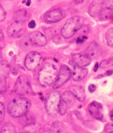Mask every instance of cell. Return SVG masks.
<instances>
[{"instance_id": "cell-1", "label": "cell", "mask_w": 113, "mask_h": 133, "mask_svg": "<svg viewBox=\"0 0 113 133\" xmlns=\"http://www.w3.org/2000/svg\"><path fill=\"white\" fill-rule=\"evenodd\" d=\"M31 103L30 100L24 98H15L8 104V114L14 117H23L29 111Z\"/></svg>"}, {"instance_id": "cell-30", "label": "cell", "mask_w": 113, "mask_h": 133, "mask_svg": "<svg viewBox=\"0 0 113 133\" xmlns=\"http://www.w3.org/2000/svg\"><path fill=\"white\" fill-rule=\"evenodd\" d=\"M28 26L30 28H34L36 27V23L35 21L32 20L31 22H29L28 25Z\"/></svg>"}, {"instance_id": "cell-37", "label": "cell", "mask_w": 113, "mask_h": 133, "mask_svg": "<svg viewBox=\"0 0 113 133\" xmlns=\"http://www.w3.org/2000/svg\"><path fill=\"white\" fill-rule=\"evenodd\" d=\"M31 3V1H27V6H29L30 5Z\"/></svg>"}, {"instance_id": "cell-3", "label": "cell", "mask_w": 113, "mask_h": 133, "mask_svg": "<svg viewBox=\"0 0 113 133\" xmlns=\"http://www.w3.org/2000/svg\"><path fill=\"white\" fill-rule=\"evenodd\" d=\"M84 21L83 18L81 16H74L69 19L61 28V36L66 39L72 37L83 26Z\"/></svg>"}, {"instance_id": "cell-13", "label": "cell", "mask_w": 113, "mask_h": 133, "mask_svg": "<svg viewBox=\"0 0 113 133\" xmlns=\"http://www.w3.org/2000/svg\"><path fill=\"white\" fill-rule=\"evenodd\" d=\"M101 53V48L96 42H93L89 45L86 50V55L91 59L98 58Z\"/></svg>"}, {"instance_id": "cell-16", "label": "cell", "mask_w": 113, "mask_h": 133, "mask_svg": "<svg viewBox=\"0 0 113 133\" xmlns=\"http://www.w3.org/2000/svg\"><path fill=\"white\" fill-rule=\"evenodd\" d=\"M88 72L87 68L75 66L72 71V78L75 81H80L85 77Z\"/></svg>"}, {"instance_id": "cell-27", "label": "cell", "mask_w": 113, "mask_h": 133, "mask_svg": "<svg viewBox=\"0 0 113 133\" xmlns=\"http://www.w3.org/2000/svg\"><path fill=\"white\" fill-rule=\"evenodd\" d=\"M104 131L106 133H112L113 131V126L112 123H108L106 125Z\"/></svg>"}, {"instance_id": "cell-9", "label": "cell", "mask_w": 113, "mask_h": 133, "mask_svg": "<svg viewBox=\"0 0 113 133\" xmlns=\"http://www.w3.org/2000/svg\"><path fill=\"white\" fill-rule=\"evenodd\" d=\"M25 28L24 22L16 21L8 28V34L11 37H17L23 32Z\"/></svg>"}, {"instance_id": "cell-19", "label": "cell", "mask_w": 113, "mask_h": 133, "mask_svg": "<svg viewBox=\"0 0 113 133\" xmlns=\"http://www.w3.org/2000/svg\"><path fill=\"white\" fill-rule=\"evenodd\" d=\"M30 17L29 12L25 10L18 11L15 14V17L17 21L24 22L25 21L29 19Z\"/></svg>"}, {"instance_id": "cell-8", "label": "cell", "mask_w": 113, "mask_h": 133, "mask_svg": "<svg viewBox=\"0 0 113 133\" xmlns=\"http://www.w3.org/2000/svg\"><path fill=\"white\" fill-rule=\"evenodd\" d=\"M66 15V12L62 9H55L46 12L44 16L45 21L51 23L58 22Z\"/></svg>"}, {"instance_id": "cell-10", "label": "cell", "mask_w": 113, "mask_h": 133, "mask_svg": "<svg viewBox=\"0 0 113 133\" xmlns=\"http://www.w3.org/2000/svg\"><path fill=\"white\" fill-rule=\"evenodd\" d=\"M88 109L91 115L96 119L101 120L103 117L102 114V105L96 101L91 102L88 107Z\"/></svg>"}, {"instance_id": "cell-25", "label": "cell", "mask_w": 113, "mask_h": 133, "mask_svg": "<svg viewBox=\"0 0 113 133\" xmlns=\"http://www.w3.org/2000/svg\"><path fill=\"white\" fill-rule=\"evenodd\" d=\"M5 115L4 107L3 103L0 102V124L4 120Z\"/></svg>"}, {"instance_id": "cell-7", "label": "cell", "mask_w": 113, "mask_h": 133, "mask_svg": "<svg viewBox=\"0 0 113 133\" xmlns=\"http://www.w3.org/2000/svg\"><path fill=\"white\" fill-rule=\"evenodd\" d=\"M72 73L70 68L66 65H63L61 67L59 74L53 86V88L57 89L66 82L71 77Z\"/></svg>"}, {"instance_id": "cell-31", "label": "cell", "mask_w": 113, "mask_h": 133, "mask_svg": "<svg viewBox=\"0 0 113 133\" xmlns=\"http://www.w3.org/2000/svg\"><path fill=\"white\" fill-rule=\"evenodd\" d=\"M81 28H82V31H83L82 32H83V34H87L89 33V29L88 28V27L85 26H82Z\"/></svg>"}, {"instance_id": "cell-6", "label": "cell", "mask_w": 113, "mask_h": 133, "mask_svg": "<svg viewBox=\"0 0 113 133\" xmlns=\"http://www.w3.org/2000/svg\"><path fill=\"white\" fill-rule=\"evenodd\" d=\"M42 59L40 53L31 51L27 55L25 60V65L29 70H33L37 67Z\"/></svg>"}, {"instance_id": "cell-11", "label": "cell", "mask_w": 113, "mask_h": 133, "mask_svg": "<svg viewBox=\"0 0 113 133\" xmlns=\"http://www.w3.org/2000/svg\"><path fill=\"white\" fill-rule=\"evenodd\" d=\"M72 62L76 66L83 68L89 65L91 59L86 55L76 53L72 55Z\"/></svg>"}, {"instance_id": "cell-32", "label": "cell", "mask_w": 113, "mask_h": 133, "mask_svg": "<svg viewBox=\"0 0 113 133\" xmlns=\"http://www.w3.org/2000/svg\"><path fill=\"white\" fill-rule=\"evenodd\" d=\"M4 38V34L2 31L0 29V41L3 40Z\"/></svg>"}, {"instance_id": "cell-14", "label": "cell", "mask_w": 113, "mask_h": 133, "mask_svg": "<svg viewBox=\"0 0 113 133\" xmlns=\"http://www.w3.org/2000/svg\"><path fill=\"white\" fill-rule=\"evenodd\" d=\"M104 1H94L89 5L88 12L92 17L98 16L101 10L103 8Z\"/></svg>"}, {"instance_id": "cell-23", "label": "cell", "mask_w": 113, "mask_h": 133, "mask_svg": "<svg viewBox=\"0 0 113 133\" xmlns=\"http://www.w3.org/2000/svg\"><path fill=\"white\" fill-rule=\"evenodd\" d=\"M113 64V61L112 59H106L105 60L101 62L100 65V66L103 68H109L112 66Z\"/></svg>"}, {"instance_id": "cell-20", "label": "cell", "mask_w": 113, "mask_h": 133, "mask_svg": "<svg viewBox=\"0 0 113 133\" xmlns=\"http://www.w3.org/2000/svg\"><path fill=\"white\" fill-rule=\"evenodd\" d=\"M8 66L7 64H0V82L6 80V78L8 74Z\"/></svg>"}, {"instance_id": "cell-5", "label": "cell", "mask_w": 113, "mask_h": 133, "mask_svg": "<svg viewBox=\"0 0 113 133\" xmlns=\"http://www.w3.org/2000/svg\"><path fill=\"white\" fill-rule=\"evenodd\" d=\"M14 90L17 94L21 96L27 95L31 93V84L25 75H22L18 77L15 84Z\"/></svg>"}, {"instance_id": "cell-17", "label": "cell", "mask_w": 113, "mask_h": 133, "mask_svg": "<svg viewBox=\"0 0 113 133\" xmlns=\"http://www.w3.org/2000/svg\"><path fill=\"white\" fill-rule=\"evenodd\" d=\"M76 98L70 91L64 92L61 97V101L67 106L68 108L72 107L76 102Z\"/></svg>"}, {"instance_id": "cell-22", "label": "cell", "mask_w": 113, "mask_h": 133, "mask_svg": "<svg viewBox=\"0 0 113 133\" xmlns=\"http://www.w3.org/2000/svg\"><path fill=\"white\" fill-rule=\"evenodd\" d=\"M107 44L111 48L113 47V28H111L107 31L106 34Z\"/></svg>"}, {"instance_id": "cell-2", "label": "cell", "mask_w": 113, "mask_h": 133, "mask_svg": "<svg viewBox=\"0 0 113 133\" xmlns=\"http://www.w3.org/2000/svg\"><path fill=\"white\" fill-rule=\"evenodd\" d=\"M57 76L58 71L56 67L53 64H46L39 73V82L45 87L51 86L54 84Z\"/></svg>"}, {"instance_id": "cell-15", "label": "cell", "mask_w": 113, "mask_h": 133, "mask_svg": "<svg viewBox=\"0 0 113 133\" xmlns=\"http://www.w3.org/2000/svg\"><path fill=\"white\" fill-rule=\"evenodd\" d=\"M69 89L78 100L80 102L84 101L86 98V93L83 87L81 86L73 85L71 86Z\"/></svg>"}, {"instance_id": "cell-18", "label": "cell", "mask_w": 113, "mask_h": 133, "mask_svg": "<svg viewBox=\"0 0 113 133\" xmlns=\"http://www.w3.org/2000/svg\"><path fill=\"white\" fill-rule=\"evenodd\" d=\"M98 16L99 18L101 21H108L113 16V10L111 8H104L100 12Z\"/></svg>"}, {"instance_id": "cell-29", "label": "cell", "mask_w": 113, "mask_h": 133, "mask_svg": "<svg viewBox=\"0 0 113 133\" xmlns=\"http://www.w3.org/2000/svg\"><path fill=\"white\" fill-rule=\"evenodd\" d=\"M88 89H89V92L92 93V92H95L96 90V86H95V85L91 84L89 86Z\"/></svg>"}, {"instance_id": "cell-39", "label": "cell", "mask_w": 113, "mask_h": 133, "mask_svg": "<svg viewBox=\"0 0 113 133\" xmlns=\"http://www.w3.org/2000/svg\"></svg>"}, {"instance_id": "cell-24", "label": "cell", "mask_w": 113, "mask_h": 133, "mask_svg": "<svg viewBox=\"0 0 113 133\" xmlns=\"http://www.w3.org/2000/svg\"><path fill=\"white\" fill-rule=\"evenodd\" d=\"M51 131L53 133H60L62 131V128L59 123L55 122L52 125Z\"/></svg>"}, {"instance_id": "cell-12", "label": "cell", "mask_w": 113, "mask_h": 133, "mask_svg": "<svg viewBox=\"0 0 113 133\" xmlns=\"http://www.w3.org/2000/svg\"><path fill=\"white\" fill-rule=\"evenodd\" d=\"M29 39L31 42L40 47L45 46L47 43V40L43 34L40 32H34L29 35Z\"/></svg>"}, {"instance_id": "cell-34", "label": "cell", "mask_w": 113, "mask_h": 133, "mask_svg": "<svg viewBox=\"0 0 113 133\" xmlns=\"http://www.w3.org/2000/svg\"><path fill=\"white\" fill-rule=\"evenodd\" d=\"M83 42V39H81L80 38H78L77 39V42L80 43H82Z\"/></svg>"}, {"instance_id": "cell-26", "label": "cell", "mask_w": 113, "mask_h": 133, "mask_svg": "<svg viewBox=\"0 0 113 133\" xmlns=\"http://www.w3.org/2000/svg\"><path fill=\"white\" fill-rule=\"evenodd\" d=\"M6 17V14L2 6L0 5V22H2L5 20Z\"/></svg>"}, {"instance_id": "cell-21", "label": "cell", "mask_w": 113, "mask_h": 133, "mask_svg": "<svg viewBox=\"0 0 113 133\" xmlns=\"http://www.w3.org/2000/svg\"><path fill=\"white\" fill-rule=\"evenodd\" d=\"M1 133H16L15 126L10 122L6 123L3 126Z\"/></svg>"}, {"instance_id": "cell-33", "label": "cell", "mask_w": 113, "mask_h": 133, "mask_svg": "<svg viewBox=\"0 0 113 133\" xmlns=\"http://www.w3.org/2000/svg\"><path fill=\"white\" fill-rule=\"evenodd\" d=\"M99 67V64H98V63H97L96 64H95V67H94V72L97 71V70H98V68Z\"/></svg>"}, {"instance_id": "cell-4", "label": "cell", "mask_w": 113, "mask_h": 133, "mask_svg": "<svg viewBox=\"0 0 113 133\" xmlns=\"http://www.w3.org/2000/svg\"><path fill=\"white\" fill-rule=\"evenodd\" d=\"M60 93L57 91H51L45 98V108L51 116L56 117L59 114V106L61 101Z\"/></svg>"}, {"instance_id": "cell-35", "label": "cell", "mask_w": 113, "mask_h": 133, "mask_svg": "<svg viewBox=\"0 0 113 133\" xmlns=\"http://www.w3.org/2000/svg\"><path fill=\"white\" fill-rule=\"evenodd\" d=\"M113 72H112V70H108L107 71V72L106 73V74H107V75H112Z\"/></svg>"}, {"instance_id": "cell-36", "label": "cell", "mask_w": 113, "mask_h": 133, "mask_svg": "<svg viewBox=\"0 0 113 133\" xmlns=\"http://www.w3.org/2000/svg\"><path fill=\"white\" fill-rule=\"evenodd\" d=\"M110 117L111 118V120H113V111H111V112L110 113Z\"/></svg>"}, {"instance_id": "cell-38", "label": "cell", "mask_w": 113, "mask_h": 133, "mask_svg": "<svg viewBox=\"0 0 113 133\" xmlns=\"http://www.w3.org/2000/svg\"><path fill=\"white\" fill-rule=\"evenodd\" d=\"M1 45H0V51H1Z\"/></svg>"}, {"instance_id": "cell-28", "label": "cell", "mask_w": 113, "mask_h": 133, "mask_svg": "<svg viewBox=\"0 0 113 133\" xmlns=\"http://www.w3.org/2000/svg\"><path fill=\"white\" fill-rule=\"evenodd\" d=\"M10 72L12 75H16L18 73V69L15 66H11L10 68Z\"/></svg>"}]
</instances>
